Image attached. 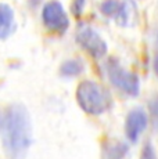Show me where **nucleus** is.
I'll return each mask as SVG.
<instances>
[{
	"instance_id": "1",
	"label": "nucleus",
	"mask_w": 158,
	"mask_h": 159,
	"mask_svg": "<svg viewBox=\"0 0 158 159\" xmlns=\"http://www.w3.org/2000/svg\"><path fill=\"white\" fill-rule=\"evenodd\" d=\"M3 147L11 159H21L32 143V123L24 105H11L3 119Z\"/></svg>"
},
{
	"instance_id": "2",
	"label": "nucleus",
	"mask_w": 158,
	"mask_h": 159,
	"mask_svg": "<svg viewBox=\"0 0 158 159\" xmlns=\"http://www.w3.org/2000/svg\"><path fill=\"white\" fill-rule=\"evenodd\" d=\"M75 96L79 107L90 115H101L111 107V96L108 90L92 80L82 82Z\"/></svg>"
},
{
	"instance_id": "3",
	"label": "nucleus",
	"mask_w": 158,
	"mask_h": 159,
	"mask_svg": "<svg viewBox=\"0 0 158 159\" xmlns=\"http://www.w3.org/2000/svg\"><path fill=\"white\" fill-rule=\"evenodd\" d=\"M108 76H110L111 83L117 89L122 90L123 93H126L128 96L136 97L140 91V82H139L137 75L126 71L118 62L111 61L108 64Z\"/></svg>"
},
{
	"instance_id": "4",
	"label": "nucleus",
	"mask_w": 158,
	"mask_h": 159,
	"mask_svg": "<svg viewBox=\"0 0 158 159\" xmlns=\"http://www.w3.org/2000/svg\"><path fill=\"white\" fill-rule=\"evenodd\" d=\"M42 20L46 28L54 32H65L69 25V20L63 4L57 0H51L44 4L42 11Z\"/></svg>"
},
{
	"instance_id": "5",
	"label": "nucleus",
	"mask_w": 158,
	"mask_h": 159,
	"mask_svg": "<svg viewBox=\"0 0 158 159\" xmlns=\"http://www.w3.org/2000/svg\"><path fill=\"white\" fill-rule=\"evenodd\" d=\"M77 40L83 50L95 58H101L107 54V44L103 38L89 26H82L77 33Z\"/></svg>"
},
{
	"instance_id": "6",
	"label": "nucleus",
	"mask_w": 158,
	"mask_h": 159,
	"mask_svg": "<svg viewBox=\"0 0 158 159\" xmlns=\"http://www.w3.org/2000/svg\"><path fill=\"white\" fill-rule=\"evenodd\" d=\"M148 123V118L144 109L135 108L128 114L125 122V134L128 140L132 143H136L140 137V134L146 130Z\"/></svg>"
},
{
	"instance_id": "7",
	"label": "nucleus",
	"mask_w": 158,
	"mask_h": 159,
	"mask_svg": "<svg viewBox=\"0 0 158 159\" xmlns=\"http://www.w3.org/2000/svg\"><path fill=\"white\" fill-rule=\"evenodd\" d=\"M14 28V11L8 4L0 3V39H6Z\"/></svg>"
},
{
	"instance_id": "8",
	"label": "nucleus",
	"mask_w": 158,
	"mask_h": 159,
	"mask_svg": "<svg viewBox=\"0 0 158 159\" xmlns=\"http://www.w3.org/2000/svg\"><path fill=\"white\" fill-rule=\"evenodd\" d=\"M128 152V145L121 141H112L108 143L104 148V157L105 159H122Z\"/></svg>"
},
{
	"instance_id": "9",
	"label": "nucleus",
	"mask_w": 158,
	"mask_h": 159,
	"mask_svg": "<svg viewBox=\"0 0 158 159\" xmlns=\"http://www.w3.org/2000/svg\"><path fill=\"white\" fill-rule=\"evenodd\" d=\"M135 14H136V6L133 4V2H130V0L123 2L122 6H121L119 13L117 15L118 24H121L123 26L130 25V20L135 17Z\"/></svg>"
},
{
	"instance_id": "10",
	"label": "nucleus",
	"mask_w": 158,
	"mask_h": 159,
	"mask_svg": "<svg viewBox=\"0 0 158 159\" xmlns=\"http://www.w3.org/2000/svg\"><path fill=\"white\" fill-rule=\"evenodd\" d=\"M82 71H83V64L81 62V60H68L60 66V73L67 78L78 76L79 73H82Z\"/></svg>"
},
{
	"instance_id": "11",
	"label": "nucleus",
	"mask_w": 158,
	"mask_h": 159,
	"mask_svg": "<svg viewBox=\"0 0 158 159\" xmlns=\"http://www.w3.org/2000/svg\"><path fill=\"white\" fill-rule=\"evenodd\" d=\"M121 6H122V3H119V0H104L100 6V10L107 17H112V15L117 17L121 10Z\"/></svg>"
},
{
	"instance_id": "12",
	"label": "nucleus",
	"mask_w": 158,
	"mask_h": 159,
	"mask_svg": "<svg viewBox=\"0 0 158 159\" xmlns=\"http://www.w3.org/2000/svg\"><path fill=\"white\" fill-rule=\"evenodd\" d=\"M140 159H157L156 149H154V147L151 145V143L144 144V147H143V151L140 154Z\"/></svg>"
},
{
	"instance_id": "13",
	"label": "nucleus",
	"mask_w": 158,
	"mask_h": 159,
	"mask_svg": "<svg viewBox=\"0 0 158 159\" xmlns=\"http://www.w3.org/2000/svg\"><path fill=\"white\" fill-rule=\"evenodd\" d=\"M154 71H156V73L158 75V56L154 58Z\"/></svg>"
},
{
	"instance_id": "14",
	"label": "nucleus",
	"mask_w": 158,
	"mask_h": 159,
	"mask_svg": "<svg viewBox=\"0 0 158 159\" xmlns=\"http://www.w3.org/2000/svg\"><path fill=\"white\" fill-rule=\"evenodd\" d=\"M0 125H3V123H2V120H0Z\"/></svg>"
}]
</instances>
